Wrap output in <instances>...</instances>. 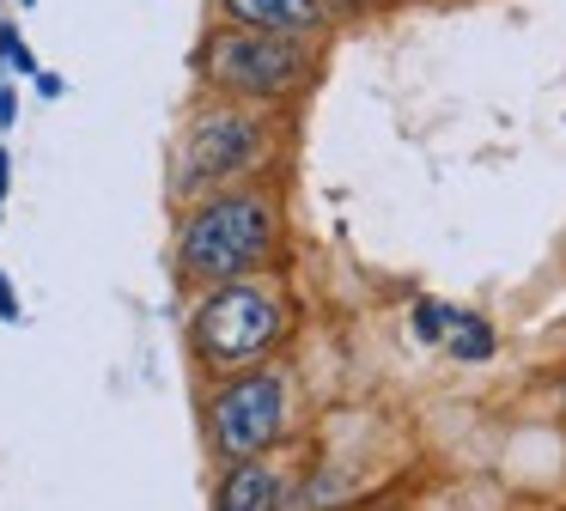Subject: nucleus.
Segmentation results:
<instances>
[{"mask_svg":"<svg viewBox=\"0 0 566 511\" xmlns=\"http://www.w3.org/2000/svg\"><path fill=\"white\" fill-rule=\"evenodd\" d=\"M444 347H451V359H488L493 353V328L481 323V316H469V311H457V323H451V341H444Z\"/></svg>","mask_w":566,"mask_h":511,"instance_id":"6e6552de","label":"nucleus"},{"mask_svg":"<svg viewBox=\"0 0 566 511\" xmlns=\"http://www.w3.org/2000/svg\"><path fill=\"white\" fill-rule=\"evenodd\" d=\"M286 414H293V389L286 372L256 365V372H238L232 384L213 389L208 401V438L226 462H256L262 450H274L286 438Z\"/></svg>","mask_w":566,"mask_h":511,"instance_id":"f03ea898","label":"nucleus"},{"mask_svg":"<svg viewBox=\"0 0 566 511\" xmlns=\"http://www.w3.org/2000/svg\"><path fill=\"white\" fill-rule=\"evenodd\" d=\"M213 511H286V481L274 462H232L220 474V493H213Z\"/></svg>","mask_w":566,"mask_h":511,"instance_id":"0eeeda50","label":"nucleus"},{"mask_svg":"<svg viewBox=\"0 0 566 511\" xmlns=\"http://www.w3.org/2000/svg\"><path fill=\"white\" fill-rule=\"evenodd\" d=\"M0 323H19V292L7 274H0Z\"/></svg>","mask_w":566,"mask_h":511,"instance_id":"9b49d317","label":"nucleus"},{"mask_svg":"<svg viewBox=\"0 0 566 511\" xmlns=\"http://www.w3.org/2000/svg\"><path fill=\"white\" fill-rule=\"evenodd\" d=\"M25 7H38V0H25Z\"/></svg>","mask_w":566,"mask_h":511,"instance_id":"4468645a","label":"nucleus"},{"mask_svg":"<svg viewBox=\"0 0 566 511\" xmlns=\"http://www.w3.org/2000/svg\"><path fill=\"white\" fill-rule=\"evenodd\" d=\"M208 80L238 97H286L311 80V49L298 36L226 31L208 49Z\"/></svg>","mask_w":566,"mask_h":511,"instance_id":"20e7f679","label":"nucleus"},{"mask_svg":"<svg viewBox=\"0 0 566 511\" xmlns=\"http://www.w3.org/2000/svg\"><path fill=\"white\" fill-rule=\"evenodd\" d=\"M226 19L238 31H262V36H317L329 24L323 0H226Z\"/></svg>","mask_w":566,"mask_h":511,"instance_id":"423d86ee","label":"nucleus"},{"mask_svg":"<svg viewBox=\"0 0 566 511\" xmlns=\"http://www.w3.org/2000/svg\"><path fill=\"white\" fill-rule=\"evenodd\" d=\"M19 116V97H13V85H0V122H13Z\"/></svg>","mask_w":566,"mask_h":511,"instance_id":"f8f14e48","label":"nucleus"},{"mask_svg":"<svg viewBox=\"0 0 566 511\" xmlns=\"http://www.w3.org/2000/svg\"><path fill=\"white\" fill-rule=\"evenodd\" d=\"M0 55L13 61L19 73H38V61H31V49L19 43V31H13V24H0Z\"/></svg>","mask_w":566,"mask_h":511,"instance_id":"9d476101","label":"nucleus"},{"mask_svg":"<svg viewBox=\"0 0 566 511\" xmlns=\"http://www.w3.org/2000/svg\"><path fill=\"white\" fill-rule=\"evenodd\" d=\"M7 170H13V158L0 153V195H7Z\"/></svg>","mask_w":566,"mask_h":511,"instance_id":"ddd939ff","label":"nucleus"},{"mask_svg":"<svg viewBox=\"0 0 566 511\" xmlns=\"http://www.w3.org/2000/svg\"><path fill=\"white\" fill-rule=\"evenodd\" d=\"M274 243V207L262 195H213L184 219L177 268L208 286H232L269 255Z\"/></svg>","mask_w":566,"mask_h":511,"instance_id":"f257e3e1","label":"nucleus"},{"mask_svg":"<svg viewBox=\"0 0 566 511\" xmlns=\"http://www.w3.org/2000/svg\"><path fill=\"white\" fill-rule=\"evenodd\" d=\"M286 328V311L274 292L262 286H244V280H232V286H213L208 299L196 304V316H189V335H196V353L208 365H244V359H262V353L281 341Z\"/></svg>","mask_w":566,"mask_h":511,"instance_id":"7ed1b4c3","label":"nucleus"},{"mask_svg":"<svg viewBox=\"0 0 566 511\" xmlns=\"http://www.w3.org/2000/svg\"><path fill=\"white\" fill-rule=\"evenodd\" d=\"M256 153H262L256 116H244V109H208V116L189 122L177 182H184V189H208V182H226V177H238V170H250Z\"/></svg>","mask_w":566,"mask_h":511,"instance_id":"39448f33","label":"nucleus"},{"mask_svg":"<svg viewBox=\"0 0 566 511\" xmlns=\"http://www.w3.org/2000/svg\"><path fill=\"white\" fill-rule=\"evenodd\" d=\"M451 323H457L451 304H439V299H420L415 304V335L420 341H451Z\"/></svg>","mask_w":566,"mask_h":511,"instance_id":"1a4fd4ad","label":"nucleus"}]
</instances>
